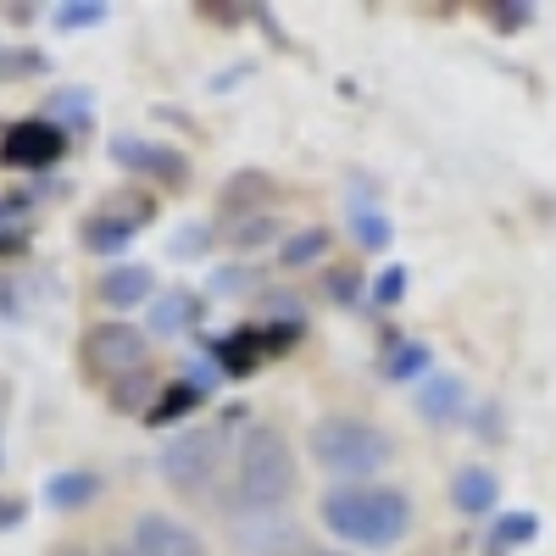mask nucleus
I'll return each instance as SVG.
<instances>
[{"instance_id":"f257e3e1","label":"nucleus","mask_w":556,"mask_h":556,"mask_svg":"<svg viewBox=\"0 0 556 556\" xmlns=\"http://www.w3.org/2000/svg\"><path fill=\"white\" fill-rule=\"evenodd\" d=\"M317 523L340 540V551H395L417 529V501L384 479L329 484L317 495Z\"/></svg>"},{"instance_id":"f03ea898","label":"nucleus","mask_w":556,"mask_h":556,"mask_svg":"<svg viewBox=\"0 0 556 556\" xmlns=\"http://www.w3.org/2000/svg\"><path fill=\"white\" fill-rule=\"evenodd\" d=\"M395 434L362 412H323L306 429V462L329 484H374L395 468Z\"/></svg>"},{"instance_id":"7ed1b4c3","label":"nucleus","mask_w":556,"mask_h":556,"mask_svg":"<svg viewBox=\"0 0 556 556\" xmlns=\"http://www.w3.org/2000/svg\"><path fill=\"white\" fill-rule=\"evenodd\" d=\"M301 490V468H295V445L285 434V424L251 417L240 445H235V490L228 501L240 506H290Z\"/></svg>"},{"instance_id":"20e7f679","label":"nucleus","mask_w":556,"mask_h":556,"mask_svg":"<svg viewBox=\"0 0 556 556\" xmlns=\"http://www.w3.org/2000/svg\"><path fill=\"white\" fill-rule=\"evenodd\" d=\"M235 424H245V412H223L217 424H184L162 440L156 451V479L178 495V501H206L217 495L223 462H228V434Z\"/></svg>"},{"instance_id":"39448f33","label":"nucleus","mask_w":556,"mask_h":556,"mask_svg":"<svg viewBox=\"0 0 556 556\" xmlns=\"http://www.w3.org/2000/svg\"><path fill=\"white\" fill-rule=\"evenodd\" d=\"M78 367H84L89 384L112 390L117 379H134V374H146V367H156L151 362V334L128 317H96L78 334Z\"/></svg>"},{"instance_id":"423d86ee","label":"nucleus","mask_w":556,"mask_h":556,"mask_svg":"<svg viewBox=\"0 0 556 556\" xmlns=\"http://www.w3.org/2000/svg\"><path fill=\"white\" fill-rule=\"evenodd\" d=\"M223 545L228 556H312L306 529L290 506H240L223 495Z\"/></svg>"},{"instance_id":"0eeeda50","label":"nucleus","mask_w":556,"mask_h":556,"mask_svg":"<svg viewBox=\"0 0 556 556\" xmlns=\"http://www.w3.org/2000/svg\"><path fill=\"white\" fill-rule=\"evenodd\" d=\"M156 212H162L156 190H112L96 212L78 217V245L89 256H123L156 223Z\"/></svg>"},{"instance_id":"6e6552de","label":"nucleus","mask_w":556,"mask_h":556,"mask_svg":"<svg viewBox=\"0 0 556 556\" xmlns=\"http://www.w3.org/2000/svg\"><path fill=\"white\" fill-rule=\"evenodd\" d=\"M112 162L134 178L156 184V190H184L190 184V156H184L178 146H167V139H146V134H112Z\"/></svg>"},{"instance_id":"1a4fd4ad","label":"nucleus","mask_w":556,"mask_h":556,"mask_svg":"<svg viewBox=\"0 0 556 556\" xmlns=\"http://www.w3.org/2000/svg\"><path fill=\"white\" fill-rule=\"evenodd\" d=\"M73 139L62 128H51L45 117H23V123H7L0 128V167H12V173H51L62 167Z\"/></svg>"},{"instance_id":"9d476101","label":"nucleus","mask_w":556,"mask_h":556,"mask_svg":"<svg viewBox=\"0 0 556 556\" xmlns=\"http://www.w3.org/2000/svg\"><path fill=\"white\" fill-rule=\"evenodd\" d=\"M128 540L139 556H212L206 534L195 523H184L178 513H162V506H139L128 523Z\"/></svg>"},{"instance_id":"9b49d317","label":"nucleus","mask_w":556,"mask_h":556,"mask_svg":"<svg viewBox=\"0 0 556 556\" xmlns=\"http://www.w3.org/2000/svg\"><path fill=\"white\" fill-rule=\"evenodd\" d=\"M285 201V184H278L267 167H235L217 184V223H235V217H262Z\"/></svg>"},{"instance_id":"f8f14e48","label":"nucleus","mask_w":556,"mask_h":556,"mask_svg":"<svg viewBox=\"0 0 556 556\" xmlns=\"http://www.w3.org/2000/svg\"><path fill=\"white\" fill-rule=\"evenodd\" d=\"M206 323V295L190 285H162L156 301L146 306V334L151 340H184Z\"/></svg>"},{"instance_id":"ddd939ff","label":"nucleus","mask_w":556,"mask_h":556,"mask_svg":"<svg viewBox=\"0 0 556 556\" xmlns=\"http://www.w3.org/2000/svg\"><path fill=\"white\" fill-rule=\"evenodd\" d=\"M451 495V513L468 518V523H490L501 513V473L490 468V462H462V468L451 473L445 484Z\"/></svg>"},{"instance_id":"4468645a","label":"nucleus","mask_w":556,"mask_h":556,"mask_svg":"<svg viewBox=\"0 0 556 556\" xmlns=\"http://www.w3.org/2000/svg\"><path fill=\"white\" fill-rule=\"evenodd\" d=\"M156 290H162V285H156V267H146V262H112V267L96 278V301H101L112 317L151 306Z\"/></svg>"},{"instance_id":"2eb2a0df","label":"nucleus","mask_w":556,"mask_h":556,"mask_svg":"<svg viewBox=\"0 0 556 556\" xmlns=\"http://www.w3.org/2000/svg\"><path fill=\"white\" fill-rule=\"evenodd\" d=\"M412 406H417V417H424L429 429H451L456 417H468V384H462V374H429L424 384H417V395H412Z\"/></svg>"},{"instance_id":"dca6fc26","label":"nucleus","mask_w":556,"mask_h":556,"mask_svg":"<svg viewBox=\"0 0 556 556\" xmlns=\"http://www.w3.org/2000/svg\"><path fill=\"white\" fill-rule=\"evenodd\" d=\"M379 367L390 384H424L434 374V351L424 340H412L401 329H384V345H379Z\"/></svg>"},{"instance_id":"f3484780","label":"nucleus","mask_w":556,"mask_h":556,"mask_svg":"<svg viewBox=\"0 0 556 556\" xmlns=\"http://www.w3.org/2000/svg\"><path fill=\"white\" fill-rule=\"evenodd\" d=\"M39 117L51 123V128H62L67 139H84L89 128H96V96H89L84 84H62V89H51V96H45Z\"/></svg>"},{"instance_id":"a211bd4d","label":"nucleus","mask_w":556,"mask_h":556,"mask_svg":"<svg viewBox=\"0 0 556 556\" xmlns=\"http://www.w3.org/2000/svg\"><path fill=\"white\" fill-rule=\"evenodd\" d=\"M206 395H212V384H201V379H167V384H162V395H156V401H151V412H146V429L190 424V417L206 406Z\"/></svg>"},{"instance_id":"6ab92c4d","label":"nucleus","mask_w":556,"mask_h":556,"mask_svg":"<svg viewBox=\"0 0 556 556\" xmlns=\"http://www.w3.org/2000/svg\"><path fill=\"white\" fill-rule=\"evenodd\" d=\"M106 490V479L96 468H56L45 479V506L51 513H84V506H96Z\"/></svg>"},{"instance_id":"aec40b11","label":"nucleus","mask_w":556,"mask_h":556,"mask_svg":"<svg viewBox=\"0 0 556 556\" xmlns=\"http://www.w3.org/2000/svg\"><path fill=\"white\" fill-rule=\"evenodd\" d=\"M285 217L278 212H262V217H235V223H217V240L235 251L240 262H251V251H262V245H285Z\"/></svg>"},{"instance_id":"412c9836","label":"nucleus","mask_w":556,"mask_h":556,"mask_svg":"<svg viewBox=\"0 0 556 556\" xmlns=\"http://www.w3.org/2000/svg\"><path fill=\"white\" fill-rule=\"evenodd\" d=\"M329 251H334V228L306 223V228H290L285 245L273 251V262L285 267V273H306V267H317V262H329Z\"/></svg>"},{"instance_id":"4be33fe9","label":"nucleus","mask_w":556,"mask_h":556,"mask_svg":"<svg viewBox=\"0 0 556 556\" xmlns=\"http://www.w3.org/2000/svg\"><path fill=\"white\" fill-rule=\"evenodd\" d=\"M534 540H540V518L529 513V506H518V513H495V518H490L484 551H490V556H513V551H523V545H534Z\"/></svg>"},{"instance_id":"5701e85b","label":"nucleus","mask_w":556,"mask_h":556,"mask_svg":"<svg viewBox=\"0 0 556 556\" xmlns=\"http://www.w3.org/2000/svg\"><path fill=\"white\" fill-rule=\"evenodd\" d=\"M162 374H156V367H146V374H134V379H117L112 390H106V406L112 412H123V417H146L151 412V401L162 395Z\"/></svg>"},{"instance_id":"b1692460","label":"nucleus","mask_w":556,"mask_h":556,"mask_svg":"<svg viewBox=\"0 0 556 556\" xmlns=\"http://www.w3.org/2000/svg\"><path fill=\"white\" fill-rule=\"evenodd\" d=\"M345 228H351L356 251H384V245L395 240L390 217H384L379 206H367V201H351V212H345Z\"/></svg>"},{"instance_id":"393cba45","label":"nucleus","mask_w":556,"mask_h":556,"mask_svg":"<svg viewBox=\"0 0 556 556\" xmlns=\"http://www.w3.org/2000/svg\"><path fill=\"white\" fill-rule=\"evenodd\" d=\"M28 190L23 195H0V256H17V251H28Z\"/></svg>"},{"instance_id":"a878e982","label":"nucleus","mask_w":556,"mask_h":556,"mask_svg":"<svg viewBox=\"0 0 556 556\" xmlns=\"http://www.w3.org/2000/svg\"><path fill=\"white\" fill-rule=\"evenodd\" d=\"M323 295H329L340 312H356V306L367 301V278H362V267H356V262L329 267V273H323Z\"/></svg>"},{"instance_id":"bb28decb","label":"nucleus","mask_w":556,"mask_h":556,"mask_svg":"<svg viewBox=\"0 0 556 556\" xmlns=\"http://www.w3.org/2000/svg\"><path fill=\"white\" fill-rule=\"evenodd\" d=\"M212 245H217V223L195 217V223H184L178 235L167 240V256H173V262H206Z\"/></svg>"},{"instance_id":"cd10ccee","label":"nucleus","mask_w":556,"mask_h":556,"mask_svg":"<svg viewBox=\"0 0 556 556\" xmlns=\"http://www.w3.org/2000/svg\"><path fill=\"white\" fill-rule=\"evenodd\" d=\"M39 73H51V56L39 45H0V84H23Z\"/></svg>"},{"instance_id":"c85d7f7f","label":"nucleus","mask_w":556,"mask_h":556,"mask_svg":"<svg viewBox=\"0 0 556 556\" xmlns=\"http://www.w3.org/2000/svg\"><path fill=\"white\" fill-rule=\"evenodd\" d=\"M206 290H212V295H245V290H262V267H256V262L212 267V273H206Z\"/></svg>"},{"instance_id":"c756f323","label":"nucleus","mask_w":556,"mask_h":556,"mask_svg":"<svg viewBox=\"0 0 556 556\" xmlns=\"http://www.w3.org/2000/svg\"><path fill=\"white\" fill-rule=\"evenodd\" d=\"M51 23H56L62 34H73V28H101V23H112V7H106V0H62V7L51 12Z\"/></svg>"},{"instance_id":"7c9ffc66","label":"nucleus","mask_w":556,"mask_h":556,"mask_svg":"<svg viewBox=\"0 0 556 556\" xmlns=\"http://www.w3.org/2000/svg\"><path fill=\"white\" fill-rule=\"evenodd\" d=\"M479 17H484L495 34H523V28L534 23V7H529V0H484Z\"/></svg>"},{"instance_id":"2f4dec72","label":"nucleus","mask_w":556,"mask_h":556,"mask_svg":"<svg viewBox=\"0 0 556 556\" xmlns=\"http://www.w3.org/2000/svg\"><path fill=\"white\" fill-rule=\"evenodd\" d=\"M195 17L201 23H217V28H245L251 23V7H245V0H235V7H228V0H195Z\"/></svg>"},{"instance_id":"473e14b6","label":"nucleus","mask_w":556,"mask_h":556,"mask_svg":"<svg viewBox=\"0 0 556 556\" xmlns=\"http://www.w3.org/2000/svg\"><path fill=\"white\" fill-rule=\"evenodd\" d=\"M468 429H473L484 445H501V440H506V417H501L495 401H479V406H468Z\"/></svg>"},{"instance_id":"72a5a7b5","label":"nucleus","mask_w":556,"mask_h":556,"mask_svg":"<svg viewBox=\"0 0 556 556\" xmlns=\"http://www.w3.org/2000/svg\"><path fill=\"white\" fill-rule=\"evenodd\" d=\"M406 278H412V273H406L401 262H390L374 285H367V301H374V306H395V301L406 295Z\"/></svg>"},{"instance_id":"f704fd0d","label":"nucleus","mask_w":556,"mask_h":556,"mask_svg":"<svg viewBox=\"0 0 556 556\" xmlns=\"http://www.w3.org/2000/svg\"><path fill=\"white\" fill-rule=\"evenodd\" d=\"M23 518H28V501H23V495H0V534L17 529Z\"/></svg>"},{"instance_id":"c9c22d12","label":"nucleus","mask_w":556,"mask_h":556,"mask_svg":"<svg viewBox=\"0 0 556 556\" xmlns=\"http://www.w3.org/2000/svg\"><path fill=\"white\" fill-rule=\"evenodd\" d=\"M96 556H139V551H134V540L123 534V540H106V545H101Z\"/></svg>"},{"instance_id":"e433bc0d","label":"nucleus","mask_w":556,"mask_h":556,"mask_svg":"<svg viewBox=\"0 0 556 556\" xmlns=\"http://www.w3.org/2000/svg\"><path fill=\"white\" fill-rule=\"evenodd\" d=\"M51 556H96V551H89V545H84V540H67V545H56V551H51Z\"/></svg>"},{"instance_id":"4c0bfd02","label":"nucleus","mask_w":556,"mask_h":556,"mask_svg":"<svg viewBox=\"0 0 556 556\" xmlns=\"http://www.w3.org/2000/svg\"><path fill=\"white\" fill-rule=\"evenodd\" d=\"M312 556H356V551H340V545H329V551H317V545H312Z\"/></svg>"},{"instance_id":"58836bf2","label":"nucleus","mask_w":556,"mask_h":556,"mask_svg":"<svg viewBox=\"0 0 556 556\" xmlns=\"http://www.w3.org/2000/svg\"><path fill=\"white\" fill-rule=\"evenodd\" d=\"M0 468H7V429H0Z\"/></svg>"},{"instance_id":"ea45409f","label":"nucleus","mask_w":556,"mask_h":556,"mask_svg":"<svg viewBox=\"0 0 556 556\" xmlns=\"http://www.w3.org/2000/svg\"><path fill=\"white\" fill-rule=\"evenodd\" d=\"M0 401H7V384H0Z\"/></svg>"}]
</instances>
